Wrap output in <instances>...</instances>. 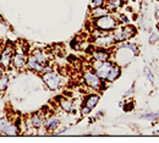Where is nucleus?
<instances>
[{
    "label": "nucleus",
    "mask_w": 159,
    "mask_h": 143,
    "mask_svg": "<svg viewBox=\"0 0 159 143\" xmlns=\"http://www.w3.org/2000/svg\"><path fill=\"white\" fill-rule=\"evenodd\" d=\"M93 26H94V28H98V29L105 31V32H113L119 26V20L114 15L108 14L102 17L94 19Z\"/></svg>",
    "instance_id": "nucleus-1"
},
{
    "label": "nucleus",
    "mask_w": 159,
    "mask_h": 143,
    "mask_svg": "<svg viewBox=\"0 0 159 143\" xmlns=\"http://www.w3.org/2000/svg\"><path fill=\"white\" fill-rule=\"evenodd\" d=\"M114 62L110 60H105V61H98V60H93L91 64V69L97 74V76L102 78L103 81H107V77L110 72V70L113 69Z\"/></svg>",
    "instance_id": "nucleus-2"
},
{
    "label": "nucleus",
    "mask_w": 159,
    "mask_h": 143,
    "mask_svg": "<svg viewBox=\"0 0 159 143\" xmlns=\"http://www.w3.org/2000/svg\"><path fill=\"white\" fill-rule=\"evenodd\" d=\"M83 81L86 83L87 87L92 88V89H96V91H99V89H103L104 87V83L105 81H103L102 78H99L97 76V74L92 70V69H88L83 72Z\"/></svg>",
    "instance_id": "nucleus-3"
},
{
    "label": "nucleus",
    "mask_w": 159,
    "mask_h": 143,
    "mask_svg": "<svg viewBox=\"0 0 159 143\" xmlns=\"http://www.w3.org/2000/svg\"><path fill=\"white\" fill-rule=\"evenodd\" d=\"M42 80L50 91H57L61 87V76L54 70L42 74Z\"/></svg>",
    "instance_id": "nucleus-4"
},
{
    "label": "nucleus",
    "mask_w": 159,
    "mask_h": 143,
    "mask_svg": "<svg viewBox=\"0 0 159 143\" xmlns=\"http://www.w3.org/2000/svg\"><path fill=\"white\" fill-rule=\"evenodd\" d=\"M21 132L16 123H11L7 118H0V133L6 136H17Z\"/></svg>",
    "instance_id": "nucleus-5"
},
{
    "label": "nucleus",
    "mask_w": 159,
    "mask_h": 143,
    "mask_svg": "<svg viewBox=\"0 0 159 143\" xmlns=\"http://www.w3.org/2000/svg\"><path fill=\"white\" fill-rule=\"evenodd\" d=\"M115 44V39L113 33H108L105 36H102L98 38H94V47L96 48H103V49H110Z\"/></svg>",
    "instance_id": "nucleus-6"
},
{
    "label": "nucleus",
    "mask_w": 159,
    "mask_h": 143,
    "mask_svg": "<svg viewBox=\"0 0 159 143\" xmlns=\"http://www.w3.org/2000/svg\"><path fill=\"white\" fill-rule=\"evenodd\" d=\"M12 56H14V50L11 47H6L1 53H0V66L1 69H9L11 62H12Z\"/></svg>",
    "instance_id": "nucleus-7"
},
{
    "label": "nucleus",
    "mask_w": 159,
    "mask_h": 143,
    "mask_svg": "<svg viewBox=\"0 0 159 143\" xmlns=\"http://www.w3.org/2000/svg\"><path fill=\"white\" fill-rule=\"evenodd\" d=\"M60 126V119L58 116L53 115V116H49L45 119L44 121V128L47 132H55V130Z\"/></svg>",
    "instance_id": "nucleus-8"
},
{
    "label": "nucleus",
    "mask_w": 159,
    "mask_h": 143,
    "mask_svg": "<svg viewBox=\"0 0 159 143\" xmlns=\"http://www.w3.org/2000/svg\"><path fill=\"white\" fill-rule=\"evenodd\" d=\"M44 121H45V118L42 113H34L31 119L28 120V127H34V128H40L44 126Z\"/></svg>",
    "instance_id": "nucleus-9"
},
{
    "label": "nucleus",
    "mask_w": 159,
    "mask_h": 143,
    "mask_svg": "<svg viewBox=\"0 0 159 143\" xmlns=\"http://www.w3.org/2000/svg\"><path fill=\"white\" fill-rule=\"evenodd\" d=\"M110 51L108 49H103V48H97L92 51V58L93 60H98V61H105V60H110Z\"/></svg>",
    "instance_id": "nucleus-10"
},
{
    "label": "nucleus",
    "mask_w": 159,
    "mask_h": 143,
    "mask_svg": "<svg viewBox=\"0 0 159 143\" xmlns=\"http://www.w3.org/2000/svg\"><path fill=\"white\" fill-rule=\"evenodd\" d=\"M26 61H27V58L26 55L22 53V50H17L16 53H14V56H12V62L11 65L16 69H22L26 66Z\"/></svg>",
    "instance_id": "nucleus-11"
},
{
    "label": "nucleus",
    "mask_w": 159,
    "mask_h": 143,
    "mask_svg": "<svg viewBox=\"0 0 159 143\" xmlns=\"http://www.w3.org/2000/svg\"><path fill=\"white\" fill-rule=\"evenodd\" d=\"M99 101H100V96L98 94V93L88 94V96L86 97L84 102H83V105H84V106H87V108H89L91 110H93V109L98 105Z\"/></svg>",
    "instance_id": "nucleus-12"
},
{
    "label": "nucleus",
    "mask_w": 159,
    "mask_h": 143,
    "mask_svg": "<svg viewBox=\"0 0 159 143\" xmlns=\"http://www.w3.org/2000/svg\"><path fill=\"white\" fill-rule=\"evenodd\" d=\"M26 66H27L30 70H32V71H34V72H38V74H43L44 67H45V65L37 62L33 58H32V56H28V58H27Z\"/></svg>",
    "instance_id": "nucleus-13"
},
{
    "label": "nucleus",
    "mask_w": 159,
    "mask_h": 143,
    "mask_svg": "<svg viewBox=\"0 0 159 143\" xmlns=\"http://www.w3.org/2000/svg\"><path fill=\"white\" fill-rule=\"evenodd\" d=\"M121 28H122V33H124L125 41H130V39L134 38V37L136 36V33H137L136 27L132 26V25H129V23H126V25H125L124 27H121Z\"/></svg>",
    "instance_id": "nucleus-14"
},
{
    "label": "nucleus",
    "mask_w": 159,
    "mask_h": 143,
    "mask_svg": "<svg viewBox=\"0 0 159 143\" xmlns=\"http://www.w3.org/2000/svg\"><path fill=\"white\" fill-rule=\"evenodd\" d=\"M120 75H121V66H120L119 64H115V62H114V66H113V69L110 70V72H109V75H108L107 81L105 82L111 83V82L116 81L120 77Z\"/></svg>",
    "instance_id": "nucleus-15"
},
{
    "label": "nucleus",
    "mask_w": 159,
    "mask_h": 143,
    "mask_svg": "<svg viewBox=\"0 0 159 143\" xmlns=\"http://www.w3.org/2000/svg\"><path fill=\"white\" fill-rule=\"evenodd\" d=\"M34 60L37 62H39V64H43V65H47L48 61H49V55L48 54H45V53H43L42 50L39 49H37V50H34L33 53H32V55H31Z\"/></svg>",
    "instance_id": "nucleus-16"
},
{
    "label": "nucleus",
    "mask_w": 159,
    "mask_h": 143,
    "mask_svg": "<svg viewBox=\"0 0 159 143\" xmlns=\"http://www.w3.org/2000/svg\"><path fill=\"white\" fill-rule=\"evenodd\" d=\"M108 14H110V11L105 7V5L100 6V7H93V9H91V12H89V15H91V17L93 20L98 19V17H102L104 15H108Z\"/></svg>",
    "instance_id": "nucleus-17"
},
{
    "label": "nucleus",
    "mask_w": 159,
    "mask_h": 143,
    "mask_svg": "<svg viewBox=\"0 0 159 143\" xmlns=\"http://www.w3.org/2000/svg\"><path fill=\"white\" fill-rule=\"evenodd\" d=\"M124 0H105V7L109 11H116L120 7H122Z\"/></svg>",
    "instance_id": "nucleus-18"
},
{
    "label": "nucleus",
    "mask_w": 159,
    "mask_h": 143,
    "mask_svg": "<svg viewBox=\"0 0 159 143\" xmlns=\"http://www.w3.org/2000/svg\"><path fill=\"white\" fill-rule=\"evenodd\" d=\"M60 108L65 111V113H72V109H74V102L69 98H61L60 99Z\"/></svg>",
    "instance_id": "nucleus-19"
},
{
    "label": "nucleus",
    "mask_w": 159,
    "mask_h": 143,
    "mask_svg": "<svg viewBox=\"0 0 159 143\" xmlns=\"http://www.w3.org/2000/svg\"><path fill=\"white\" fill-rule=\"evenodd\" d=\"M9 83H10V80H9V76L6 74H2L0 76V92H5L9 87Z\"/></svg>",
    "instance_id": "nucleus-20"
},
{
    "label": "nucleus",
    "mask_w": 159,
    "mask_h": 143,
    "mask_svg": "<svg viewBox=\"0 0 159 143\" xmlns=\"http://www.w3.org/2000/svg\"><path fill=\"white\" fill-rule=\"evenodd\" d=\"M142 119L151 120V121H158L159 120V113H146L141 116Z\"/></svg>",
    "instance_id": "nucleus-21"
},
{
    "label": "nucleus",
    "mask_w": 159,
    "mask_h": 143,
    "mask_svg": "<svg viewBox=\"0 0 159 143\" xmlns=\"http://www.w3.org/2000/svg\"><path fill=\"white\" fill-rule=\"evenodd\" d=\"M144 75H146L147 80L151 82L152 84L154 83V75L152 74V71H151V70H149V67H147V66L144 67Z\"/></svg>",
    "instance_id": "nucleus-22"
},
{
    "label": "nucleus",
    "mask_w": 159,
    "mask_h": 143,
    "mask_svg": "<svg viewBox=\"0 0 159 143\" xmlns=\"http://www.w3.org/2000/svg\"><path fill=\"white\" fill-rule=\"evenodd\" d=\"M148 42H149V44H157L159 42V34L157 32H152L151 33V36H149V38H148Z\"/></svg>",
    "instance_id": "nucleus-23"
},
{
    "label": "nucleus",
    "mask_w": 159,
    "mask_h": 143,
    "mask_svg": "<svg viewBox=\"0 0 159 143\" xmlns=\"http://www.w3.org/2000/svg\"><path fill=\"white\" fill-rule=\"evenodd\" d=\"M105 5V0H92L91 1V9L93 7H100Z\"/></svg>",
    "instance_id": "nucleus-24"
},
{
    "label": "nucleus",
    "mask_w": 159,
    "mask_h": 143,
    "mask_svg": "<svg viewBox=\"0 0 159 143\" xmlns=\"http://www.w3.org/2000/svg\"><path fill=\"white\" fill-rule=\"evenodd\" d=\"M91 111H92V110H91L89 108L82 105V108H81V115H82V116H88V115L91 114Z\"/></svg>",
    "instance_id": "nucleus-25"
},
{
    "label": "nucleus",
    "mask_w": 159,
    "mask_h": 143,
    "mask_svg": "<svg viewBox=\"0 0 159 143\" xmlns=\"http://www.w3.org/2000/svg\"><path fill=\"white\" fill-rule=\"evenodd\" d=\"M134 92H135V87L132 86L129 91H126V92L124 93V97H125V98H131V97L134 96Z\"/></svg>",
    "instance_id": "nucleus-26"
},
{
    "label": "nucleus",
    "mask_w": 159,
    "mask_h": 143,
    "mask_svg": "<svg viewBox=\"0 0 159 143\" xmlns=\"http://www.w3.org/2000/svg\"><path fill=\"white\" fill-rule=\"evenodd\" d=\"M118 20H119V21H121V22H124V23H125V25H126V23H129V22H130V19H129V17H127V16H126V15H120V16H119V19H118Z\"/></svg>",
    "instance_id": "nucleus-27"
},
{
    "label": "nucleus",
    "mask_w": 159,
    "mask_h": 143,
    "mask_svg": "<svg viewBox=\"0 0 159 143\" xmlns=\"http://www.w3.org/2000/svg\"><path fill=\"white\" fill-rule=\"evenodd\" d=\"M67 130H69L67 127H61V128H59V127H58V128L55 130V135H61V133H64V132H66Z\"/></svg>",
    "instance_id": "nucleus-28"
},
{
    "label": "nucleus",
    "mask_w": 159,
    "mask_h": 143,
    "mask_svg": "<svg viewBox=\"0 0 159 143\" xmlns=\"http://www.w3.org/2000/svg\"><path fill=\"white\" fill-rule=\"evenodd\" d=\"M154 15H156V19H157V21L159 22V7H157V9H156V14H154Z\"/></svg>",
    "instance_id": "nucleus-29"
},
{
    "label": "nucleus",
    "mask_w": 159,
    "mask_h": 143,
    "mask_svg": "<svg viewBox=\"0 0 159 143\" xmlns=\"http://www.w3.org/2000/svg\"><path fill=\"white\" fill-rule=\"evenodd\" d=\"M1 75H2V71H1V69H0V76H1Z\"/></svg>",
    "instance_id": "nucleus-30"
},
{
    "label": "nucleus",
    "mask_w": 159,
    "mask_h": 143,
    "mask_svg": "<svg viewBox=\"0 0 159 143\" xmlns=\"http://www.w3.org/2000/svg\"><path fill=\"white\" fill-rule=\"evenodd\" d=\"M157 44H158V45H159V42H158V43H157ZM158 49H159V47H158Z\"/></svg>",
    "instance_id": "nucleus-31"
}]
</instances>
